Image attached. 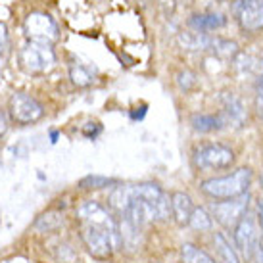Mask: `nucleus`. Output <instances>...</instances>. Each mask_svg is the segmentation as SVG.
<instances>
[{
	"instance_id": "1",
	"label": "nucleus",
	"mask_w": 263,
	"mask_h": 263,
	"mask_svg": "<svg viewBox=\"0 0 263 263\" xmlns=\"http://www.w3.org/2000/svg\"><path fill=\"white\" fill-rule=\"evenodd\" d=\"M77 223H79L81 240L87 252L96 259H110L114 252L123 246L119 225L102 204L98 202H83L77 208Z\"/></svg>"
},
{
	"instance_id": "2",
	"label": "nucleus",
	"mask_w": 263,
	"mask_h": 263,
	"mask_svg": "<svg viewBox=\"0 0 263 263\" xmlns=\"http://www.w3.org/2000/svg\"><path fill=\"white\" fill-rule=\"evenodd\" d=\"M252 179H254L252 169L240 167L233 171L231 175L205 179V181L200 183V190L204 192L205 196L213 198V200H231V198L248 194Z\"/></svg>"
},
{
	"instance_id": "3",
	"label": "nucleus",
	"mask_w": 263,
	"mask_h": 263,
	"mask_svg": "<svg viewBox=\"0 0 263 263\" xmlns=\"http://www.w3.org/2000/svg\"><path fill=\"white\" fill-rule=\"evenodd\" d=\"M20 66L23 71H27L31 75H44L48 73L52 67L56 66V54L52 44L44 43H29L20 50Z\"/></svg>"
},
{
	"instance_id": "4",
	"label": "nucleus",
	"mask_w": 263,
	"mask_h": 263,
	"mask_svg": "<svg viewBox=\"0 0 263 263\" xmlns=\"http://www.w3.org/2000/svg\"><path fill=\"white\" fill-rule=\"evenodd\" d=\"M192 161L200 171H219V169L231 167L234 163L233 148L221 142H205L194 150Z\"/></svg>"
},
{
	"instance_id": "5",
	"label": "nucleus",
	"mask_w": 263,
	"mask_h": 263,
	"mask_svg": "<svg viewBox=\"0 0 263 263\" xmlns=\"http://www.w3.org/2000/svg\"><path fill=\"white\" fill-rule=\"evenodd\" d=\"M23 31L27 39L35 43L54 44L60 39L58 23L46 12H31L23 22Z\"/></svg>"
},
{
	"instance_id": "6",
	"label": "nucleus",
	"mask_w": 263,
	"mask_h": 263,
	"mask_svg": "<svg viewBox=\"0 0 263 263\" xmlns=\"http://www.w3.org/2000/svg\"><path fill=\"white\" fill-rule=\"evenodd\" d=\"M8 116L17 125H31L43 119L44 108L37 98L27 92H14L8 102Z\"/></svg>"
},
{
	"instance_id": "7",
	"label": "nucleus",
	"mask_w": 263,
	"mask_h": 263,
	"mask_svg": "<svg viewBox=\"0 0 263 263\" xmlns=\"http://www.w3.org/2000/svg\"><path fill=\"white\" fill-rule=\"evenodd\" d=\"M250 204V194L238 198H231V200H217L210 204V215L215 217L217 223L225 227V229H234L236 223L246 215Z\"/></svg>"
},
{
	"instance_id": "8",
	"label": "nucleus",
	"mask_w": 263,
	"mask_h": 263,
	"mask_svg": "<svg viewBox=\"0 0 263 263\" xmlns=\"http://www.w3.org/2000/svg\"><path fill=\"white\" fill-rule=\"evenodd\" d=\"M259 244V231H257L256 219L246 212V215L242 217L236 227H234V246L240 252V256L244 259H254L256 248Z\"/></svg>"
},
{
	"instance_id": "9",
	"label": "nucleus",
	"mask_w": 263,
	"mask_h": 263,
	"mask_svg": "<svg viewBox=\"0 0 263 263\" xmlns=\"http://www.w3.org/2000/svg\"><path fill=\"white\" fill-rule=\"evenodd\" d=\"M233 14L242 31L257 33L263 29V0H233Z\"/></svg>"
},
{
	"instance_id": "10",
	"label": "nucleus",
	"mask_w": 263,
	"mask_h": 263,
	"mask_svg": "<svg viewBox=\"0 0 263 263\" xmlns=\"http://www.w3.org/2000/svg\"><path fill=\"white\" fill-rule=\"evenodd\" d=\"M221 110L219 114L225 117L227 127H242L246 121V108L238 96H234L233 92H223L221 95Z\"/></svg>"
},
{
	"instance_id": "11",
	"label": "nucleus",
	"mask_w": 263,
	"mask_h": 263,
	"mask_svg": "<svg viewBox=\"0 0 263 263\" xmlns=\"http://www.w3.org/2000/svg\"><path fill=\"white\" fill-rule=\"evenodd\" d=\"M189 27L196 33H210V31H217L225 27L227 17L217 12H204V14H194L189 17Z\"/></svg>"
},
{
	"instance_id": "12",
	"label": "nucleus",
	"mask_w": 263,
	"mask_h": 263,
	"mask_svg": "<svg viewBox=\"0 0 263 263\" xmlns=\"http://www.w3.org/2000/svg\"><path fill=\"white\" fill-rule=\"evenodd\" d=\"M190 127L196 133L208 135V133H217L227 129L225 117L217 114H192L190 116Z\"/></svg>"
},
{
	"instance_id": "13",
	"label": "nucleus",
	"mask_w": 263,
	"mask_h": 263,
	"mask_svg": "<svg viewBox=\"0 0 263 263\" xmlns=\"http://www.w3.org/2000/svg\"><path fill=\"white\" fill-rule=\"evenodd\" d=\"M171 215L179 227L189 225L190 215H192V210H194V204H192V198L186 194V192H173L171 194Z\"/></svg>"
},
{
	"instance_id": "14",
	"label": "nucleus",
	"mask_w": 263,
	"mask_h": 263,
	"mask_svg": "<svg viewBox=\"0 0 263 263\" xmlns=\"http://www.w3.org/2000/svg\"><path fill=\"white\" fill-rule=\"evenodd\" d=\"M213 41H215V37H210L205 33H196V31H184V33H179V37H177V43L181 48L192 52L212 50Z\"/></svg>"
},
{
	"instance_id": "15",
	"label": "nucleus",
	"mask_w": 263,
	"mask_h": 263,
	"mask_svg": "<svg viewBox=\"0 0 263 263\" xmlns=\"http://www.w3.org/2000/svg\"><path fill=\"white\" fill-rule=\"evenodd\" d=\"M213 244H215V250L221 256V259L225 263H240V257H238V252L231 246V242L227 240V236L223 233H215L213 234Z\"/></svg>"
},
{
	"instance_id": "16",
	"label": "nucleus",
	"mask_w": 263,
	"mask_h": 263,
	"mask_svg": "<svg viewBox=\"0 0 263 263\" xmlns=\"http://www.w3.org/2000/svg\"><path fill=\"white\" fill-rule=\"evenodd\" d=\"M189 227L194 229V231H200V233L212 231L213 217L210 215V212H208L205 208H194V210H192V215H190Z\"/></svg>"
},
{
	"instance_id": "17",
	"label": "nucleus",
	"mask_w": 263,
	"mask_h": 263,
	"mask_svg": "<svg viewBox=\"0 0 263 263\" xmlns=\"http://www.w3.org/2000/svg\"><path fill=\"white\" fill-rule=\"evenodd\" d=\"M181 259H183V263H215L208 252H204L194 244H183L181 246Z\"/></svg>"
},
{
	"instance_id": "18",
	"label": "nucleus",
	"mask_w": 263,
	"mask_h": 263,
	"mask_svg": "<svg viewBox=\"0 0 263 263\" xmlns=\"http://www.w3.org/2000/svg\"><path fill=\"white\" fill-rule=\"evenodd\" d=\"M69 79H71L75 87L83 88L95 83V73L87 66H83V64H73V66L69 67Z\"/></svg>"
},
{
	"instance_id": "19",
	"label": "nucleus",
	"mask_w": 263,
	"mask_h": 263,
	"mask_svg": "<svg viewBox=\"0 0 263 263\" xmlns=\"http://www.w3.org/2000/svg\"><path fill=\"white\" fill-rule=\"evenodd\" d=\"M212 52H213V54H217L219 58L233 60L240 50H238V44L234 43V41L215 37V41H213V46H212Z\"/></svg>"
},
{
	"instance_id": "20",
	"label": "nucleus",
	"mask_w": 263,
	"mask_h": 263,
	"mask_svg": "<svg viewBox=\"0 0 263 263\" xmlns=\"http://www.w3.org/2000/svg\"><path fill=\"white\" fill-rule=\"evenodd\" d=\"M64 225V219L60 213H44L41 215L37 221H35V227H37L41 233H52L60 227Z\"/></svg>"
},
{
	"instance_id": "21",
	"label": "nucleus",
	"mask_w": 263,
	"mask_h": 263,
	"mask_svg": "<svg viewBox=\"0 0 263 263\" xmlns=\"http://www.w3.org/2000/svg\"><path fill=\"white\" fill-rule=\"evenodd\" d=\"M231 62H233L234 71L240 75V77H244V75H250L252 71H254V67H256V64H254V58H252L250 54H244V52H238V54H236Z\"/></svg>"
},
{
	"instance_id": "22",
	"label": "nucleus",
	"mask_w": 263,
	"mask_h": 263,
	"mask_svg": "<svg viewBox=\"0 0 263 263\" xmlns=\"http://www.w3.org/2000/svg\"><path fill=\"white\" fill-rule=\"evenodd\" d=\"M110 184H116V181H114V179H108V177H102V175H87L79 181V186L85 190L104 189V186H110Z\"/></svg>"
},
{
	"instance_id": "23",
	"label": "nucleus",
	"mask_w": 263,
	"mask_h": 263,
	"mask_svg": "<svg viewBox=\"0 0 263 263\" xmlns=\"http://www.w3.org/2000/svg\"><path fill=\"white\" fill-rule=\"evenodd\" d=\"M256 104L259 111H263V54L257 66V77H256Z\"/></svg>"
},
{
	"instance_id": "24",
	"label": "nucleus",
	"mask_w": 263,
	"mask_h": 263,
	"mask_svg": "<svg viewBox=\"0 0 263 263\" xmlns=\"http://www.w3.org/2000/svg\"><path fill=\"white\" fill-rule=\"evenodd\" d=\"M177 83H179V87L183 88V90H190V88L196 85V75L189 71V69H184L181 73L177 75Z\"/></svg>"
},
{
	"instance_id": "25",
	"label": "nucleus",
	"mask_w": 263,
	"mask_h": 263,
	"mask_svg": "<svg viewBox=\"0 0 263 263\" xmlns=\"http://www.w3.org/2000/svg\"><path fill=\"white\" fill-rule=\"evenodd\" d=\"M8 125H10V117L4 110H0V137H4L8 131Z\"/></svg>"
},
{
	"instance_id": "26",
	"label": "nucleus",
	"mask_w": 263,
	"mask_h": 263,
	"mask_svg": "<svg viewBox=\"0 0 263 263\" xmlns=\"http://www.w3.org/2000/svg\"><path fill=\"white\" fill-rule=\"evenodd\" d=\"M257 225H259V231H261L259 244L263 246V200H259V202H257Z\"/></svg>"
},
{
	"instance_id": "27",
	"label": "nucleus",
	"mask_w": 263,
	"mask_h": 263,
	"mask_svg": "<svg viewBox=\"0 0 263 263\" xmlns=\"http://www.w3.org/2000/svg\"><path fill=\"white\" fill-rule=\"evenodd\" d=\"M2 44H8V27L0 22V46Z\"/></svg>"
},
{
	"instance_id": "28",
	"label": "nucleus",
	"mask_w": 263,
	"mask_h": 263,
	"mask_svg": "<svg viewBox=\"0 0 263 263\" xmlns=\"http://www.w3.org/2000/svg\"><path fill=\"white\" fill-rule=\"evenodd\" d=\"M8 62V44H2L0 46V67Z\"/></svg>"
},
{
	"instance_id": "29",
	"label": "nucleus",
	"mask_w": 263,
	"mask_h": 263,
	"mask_svg": "<svg viewBox=\"0 0 263 263\" xmlns=\"http://www.w3.org/2000/svg\"><path fill=\"white\" fill-rule=\"evenodd\" d=\"M60 137V133L58 131H50V142H56Z\"/></svg>"
},
{
	"instance_id": "30",
	"label": "nucleus",
	"mask_w": 263,
	"mask_h": 263,
	"mask_svg": "<svg viewBox=\"0 0 263 263\" xmlns=\"http://www.w3.org/2000/svg\"><path fill=\"white\" fill-rule=\"evenodd\" d=\"M261 186H263V175H261Z\"/></svg>"
},
{
	"instance_id": "31",
	"label": "nucleus",
	"mask_w": 263,
	"mask_h": 263,
	"mask_svg": "<svg viewBox=\"0 0 263 263\" xmlns=\"http://www.w3.org/2000/svg\"><path fill=\"white\" fill-rule=\"evenodd\" d=\"M217 2H225V0H217Z\"/></svg>"
}]
</instances>
